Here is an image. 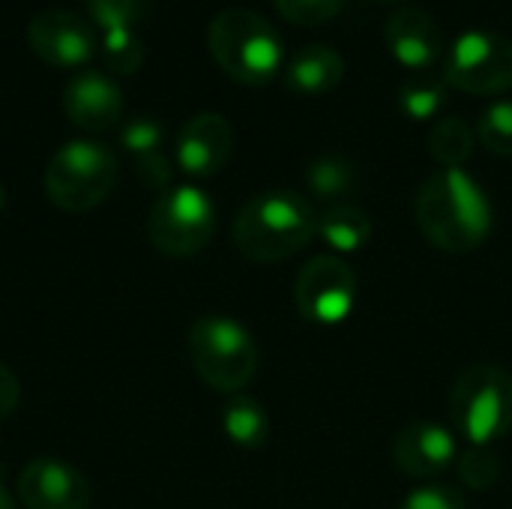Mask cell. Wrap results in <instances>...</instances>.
Returning <instances> with one entry per match:
<instances>
[{"instance_id": "3957f363", "label": "cell", "mask_w": 512, "mask_h": 509, "mask_svg": "<svg viewBox=\"0 0 512 509\" xmlns=\"http://www.w3.org/2000/svg\"><path fill=\"white\" fill-rule=\"evenodd\" d=\"M207 45L219 69L249 87L273 81L285 63L279 30L246 6L222 9L207 27Z\"/></svg>"}, {"instance_id": "8992f818", "label": "cell", "mask_w": 512, "mask_h": 509, "mask_svg": "<svg viewBox=\"0 0 512 509\" xmlns=\"http://www.w3.org/2000/svg\"><path fill=\"white\" fill-rule=\"evenodd\" d=\"M450 417L471 447H495L512 432L510 372L489 363L465 369L450 390Z\"/></svg>"}, {"instance_id": "cb8c5ba5", "label": "cell", "mask_w": 512, "mask_h": 509, "mask_svg": "<svg viewBox=\"0 0 512 509\" xmlns=\"http://www.w3.org/2000/svg\"><path fill=\"white\" fill-rule=\"evenodd\" d=\"M102 57L111 72L132 75L144 63V42L138 39L135 30H108L102 36Z\"/></svg>"}, {"instance_id": "4fadbf2b", "label": "cell", "mask_w": 512, "mask_h": 509, "mask_svg": "<svg viewBox=\"0 0 512 509\" xmlns=\"http://www.w3.org/2000/svg\"><path fill=\"white\" fill-rule=\"evenodd\" d=\"M231 150H234L231 123L216 111H201L183 123L174 156H177V168L186 177L204 180L225 168V162L231 159Z\"/></svg>"}, {"instance_id": "5b68a950", "label": "cell", "mask_w": 512, "mask_h": 509, "mask_svg": "<svg viewBox=\"0 0 512 509\" xmlns=\"http://www.w3.org/2000/svg\"><path fill=\"white\" fill-rule=\"evenodd\" d=\"M45 195L66 213H87L108 201L117 186V156L111 147L78 138L66 141L45 165Z\"/></svg>"}, {"instance_id": "e0dca14e", "label": "cell", "mask_w": 512, "mask_h": 509, "mask_svg": "<svg viewBox=\"0 0 512 509\" xmlns=\"http://www.w3.org/2000/svg\"><path fill=\"white\" fill-rule=\"evenodd\" d=\"M318 237L336 255H354V252L369 246V240H372V219L354 201L336 204V207H327L318 216Z\"/></svg>"}, {"instance_id": "9c48e42d", "label": "cell", "mask_w": 512, "mask_h": 509, "mask_svg": "<svg viewBox=\"0 0 512 509\" xmlns=\"http://www.w3.org/2000/svg\"><path fill=\"white\" fill-rule=\"evenodd\" d=\"M357 273L339 255L312 258L294 282V306L315 327H339L357 306Z\"/></svg>"}, {"instance_id": "5bb4252c", "label": "cell", "mask_w": 512, "mask_h": 509, "mask_svg": "<svg viewBox=\"0 0 512 509\" xmlns=\"http://www.w3.org/2000/svg\"><path fill=\"white\" fill-rule=\"evenodd\" d=\"M384 42L390 54L411 72H429L438 63L444 66L447 39L441 24L426 9H399L384 24Z\"/></svg>"}, {"instance_id": "9a60e30c", "label": "cell", "mask_w": 512, "mask_h": 509, "mask_svg": "<svg viewBox=\"0 0 512 509\" xmlns=\"http://www.w3.org/2000/svg\"><path fill=\"white\" fill-rule=\"evenodd\" d=\"M66 117L84 132H105L123 117V93L102 72H78L63 90Z\"/></svg>"}, {"instance_id": "f546056e", "label": "cell", "mask_w": 512, "mask_h": 509, "mask_svg": "<svg viewBox=\"0 0 512 509\" xmlns=\"http://www.w3.org/2000/svg\"><path fill=\"white\" fill-rule=\"evenodd\" d=\"M0 509H18V504H15V498L0 486Z\"/></svg>"}, {"instance_id": "ba28073f", "label": "cell", "mask_w": 512, "mask_h": 509, "mask_svg": "<svg viewBox=\"0 0 512 509\" xmlns=\"http://www.w3.org/2000/svg\"><path fill=\"white\" fill-rule=\"evenodd\" d=\"M444 81L474 96L512 90V39L483 27L459 33L444 57Z\"/></svg>"}, {"instance_id": "2e32d148", "label": "cell", "mask_w": 512, "mask_h": 509, "mask_svg": "<svg viewBox=\"0 0 512 509\" xmlns=\"http://www.w3.org/2000/svg\"><path fill=\"white\" fill-rule=\"evenodd\" d=\"M345 78V57L321 42H309L297 48L285 63V84L306 96L330 93Z\"/></svg>"}, {"instance_id": "6da1fadb", "label": "cell", "mask_w": 512, "mask_h": 509, "mask_svg": "<svg viewBox=\"0 0 512 509\" xmlns=\"http://www.w3.org/2000/svg\"><path fill=\"white\" fill-rule=\"evenodd\" d=\"M414 216L423 237L447 255L480 249L495 225L489 192L465 168L432 171L417 189Z\"/></svg>"}, {"instance_id": "44dd1931", "label": "cell", "mask_w": 512, "mask_h": 509, "mask_svg": "<svg viewBox=\"0 0 512 509\" xmlns=\"http://www.w3.org/2000/svg\"><path fill=\"white\" fill-rule=\"evenodd\" d=\"M396 102L411 120H438L447 102V81L441 78H411L399 87Z\"/></svg>"}, {"instance_id": "ac0fdd59", "label": "cell", "mask_w": 512, "mask_h": 509, "mask_svg": "<svg viewBox=\"0 0 512 509\" xmlns=\"http://www.w3.org/2000/svg\"><path fill=\"white\" fill-rule=\"evenodd\" d=\"M306 186L327 207L348 204V198L357 189V168H354V162L348 156L324 153V156H318V159L309 162V168H306Z\"/></svg>"}, {"instance_id": "52a82bcc", "label": "cell", "mask_w": 512, "mask_h": 509, "mask_svg": "<svg viewBox=\"0 0 512 509\" xmlns=\"http://www.w3.org/2000/svg\"><path fill=\"white\" fill-rule=\"evenodd\" d=\"M216 204L195 186L180 183L165 189L147 213V237L156 252L168 258H192L213 240Z\"/></svg>"}, {"instance_id": "7a4b0ae2", "label": "cell", "mask_w": 512, "mask_h": 509, "mask_svg": "<svg viewBox=\"0 0 512 509\" xmlns=\"http://www.w3.org/2000/svg\"><path fill=\"white\" fill-rule=\"evenodd\" d=\"M318 234V213L315 207L288 189L258 192L249 198L231 228L234 249L255 261L273 264L303 252L312 237Z\"/></svg>"}, {"instance_id": "7c38bea8", "label": "cell", "mask_w": 512, "mask_h": 509, "mask_svg": "<svg viewBox=\"0 0 512 509\" xmlns=\"http://www.w3.org/2000/svg\"><path fill=\"white\" fill-rule=\"evenodd\" d=\"M15 492L24 509H90L93 498L87 477L57 456L30 459L18 474Z\"/></svg>"}, {"instance_id": "83f0119b", "label": "cell", "mask_w": 512, "mask_h": 509, "mask_svg": "<svg viewBox=\"0 0 512 509\" xmlns=\"http://www.w3.org/2000/svg\"><path fill=\"white\" fill-rule=\"evenodd\" d=\"M399 509H468V501L453 486L423 483V486L408 492V498L402 501Z\"/></svg>"}, {"instance_id": "30bf717a", "label": "cell", "mask_w": 512, "mask_h": 509, "mask_svg": "<svg viewBox=\"0 0 512 509\" xmlns=\"http://www.w3.org/2000/svg\"><path fill=\"white\" fill-rule=\"evenodd\" d=\"M27 42L39 60L60 66V69L84 66L99 48L93 24L84 15L69 12V9H57V6L42 9L30 18Z\"/></svg>"}, {"instance_id": "484cf974", "label": "cell", "mask_w": 512, "mask_h": 509, "mask_svg": "<svg viewBox=\"0 0 512 509\" xmlns=\"http://www.w3.org/2000/svg\"><path fill=\"white\" fill-rule=\"evenodd\" d=\"M273 3L288 21L303 24V27H315V24L336 18L348 0H273Z\"/></svg>"}, {"instance_id": "f1b7e54d", "label": "cell", "mask_w": 512, "mask_h": 509, "mask_svg": "<svg viewBox=\"0 0 512 509\" xmlns=\"http://www.w3.org/2000/svg\"><path fill=\"white\" fill-rule=\"evenodd\" d=\"M18 402H21V384L12 375V369L0 363V420L12 417Z\"/></svg>"}, {"instance_id": "1f68e13d", "label": "cell", "mask_w": 512, "mask_h": 509, "mask_svg": "<svg viewBox=\"0 0 512 509\" xmlns=\"http://www.w3.org/2000/svg\"><path fill=\"white\" fill-rule=\"evenodd\" d=\"M384 3H405V0H384Z\"/></svg>"}, {"instance_id": "4316f807", "label": "cell", "mask_w": 512, "mask_h": 509, "mask_svg": "<svg viewBox=\"0 0 512 509\" xmlns=\"http://www.w3.org/2000/svg\"><path fill=\"white\" fill-rule=\"evenodd\" d=\"M120 141L123 147L135 156V159H144V156H153V153H162V126L153 120V117H135L123 126L120 132Z\"/></svg>"}, {"instance_id": "8fae6325", "label": "cell", "mask_w": 512, "mask_h": 509, "mask_svg": "<svg viewBox=\"0 0 512 509\" xmlns=\"http://www.w3.org/2000/svg\"><path fill=\"white\" fill-rule=\"evenodd\" d=\"M390 456L405 477L432 483L435 477L447 474L459 462L462 447L453 429L432 420H420L396 432Z\"/></svg>"}, {"instance_id": "d6986e66", "label": "cell", "mask_w": 512, "mask_h": 509, "mask_svg": "<svg viewBox=\"0 0 512 509\" xmlns=\"http://www.w3.org/2000/svg\"><path fill=\"white\" fill-rule=\"evenodd\" d=\"M222 429L231 444L243 450H258L270 438V417L261 402L249 396H234L222 411Z\"/></svg>"}, {"instance_id": "277c9868", "label": "cell", "mask_w": 512, "mask_h": 509, "mask_svg": "<svg viewBox=\"0 0 512 509\" xmlns=\"http://www.w3.org/2000/svg\"><path fill=\"white\" fill-rule=\"evenodd\" d=\"M186 345L195 375L216 393L234 396L258 372V345L252 333L228 315L195 318Z\"/></svg>"}, {"instance_id": "d4e9b609", "label": "cell", "mask_w": 512, "mask_h": 509, "mask_svg": "<svg viewBox=\"0 0 512 509\" xmlns=\"http://www.w3.org/2000/svg\"><path fill=\"white\" fill-rule=\"evenodd\" d=\"M456 468H459L465 486L474 489V492L492 489L498 483V477H501V459H498V453L492 447H471L468 444V450L459 456Z\"/></svg>"}, {"instance_id": "4dcf8cb0", "label": "cell", "mask_w": 512, "mask_h": 509, "mask_svg": "<svg viewBox=\"0 0 512 509\" xmlns=\"http://www.w3.org/2000/svg\"><path fill=\"white\" fill-rule=\"evenodd\" d=\"M3 207H6V189H3V183H0V213H3Z\"/></svg>"}, {"instance_id": "ffe728a7", "label": "cell", "mask_w": 512, "mask_h": 509, "mask_svg": "<svg viewBox=\"0 0 512 509\" xmlns=\"http://www.w3.org/2000/svg\"><path fill=\"white\" fill-rule=\"evenodd\" d=\"M474 129L462 117H438L429 132V153L441 168H465L474 153Z\"/></svg>"}, {"instance_id": "603a6c76", "label": "cell", "mask_w": 512, "mask_h": 509, "mask_svg": "<svg viewBox=\"0 0 512 509\" xmlns=\"http://www.w3.org/2000/svg\"><path fill=\"white\" fill-rule=\"evenodd\" d=\"M477 138L495 156H512V99H498L480 114Z\"/></svg>"}, {"instance_id": "7402d4cb", "label": "cell", "mask_w": 512, "mask_h": 509, "mask_svg": "<svg viewBox=\"0 0 512 509\" xmlns=\"http://www.w3.org/2000/svg\"><path fill=\"white\" fill-rule=\"evenodd\" d=\"M87 12L93 18L96 27L108 30H135V24H141L150 9L153 0H84Z\"/></svg>"}]
</instances>
